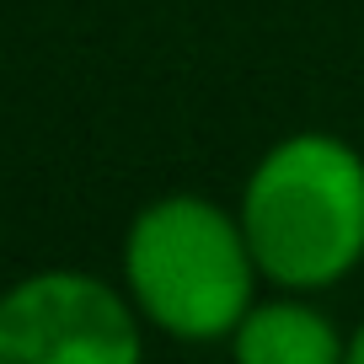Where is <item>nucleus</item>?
<instances>
[{
	"label": "nucleus",
	"instance_id": "nucleus-3",
	"mask_svg": "<svg viewBox=\"0 0 364 364\" xmlns=\"http://www.w3.org/2000/svg\"><path fill=\"white\" fill-rule=\"evenodd\" d=\"M129 289L97 273L43 268L0 295V364H134L145 353Z\"/></svg>",
	"mask_w": 364,
	"mask_h": 364
},
{
	"label": "nucleus",
	"instance_id": "nucleus-5",
	"mask_svg": "<svg viewBox=\"0 0 364 364\" xmlns=\"http://www.w3.org/2000/svg\"><path fill=\"white\" fill-rule=\"evenodd\" d=\"M348 364H364V316H359V327H353V338H348Z\"/></svg>",
	"mask_w": 364,
	"mask_h": 364
},
{
	"label": "nucleus",
	"instance_id": "nucleus-1",
	"mask_svg": "<svg viewBox=\"0 0 364 364\" xmlns=\"http://www.w3.org/2000/svg\"><path fill=\"white\" fill-rule=\"evenodd\" d=\"M236 220L262 284L321 295L364 262V156L321 129L273 139L241 182Z\"/></svg>",
	"mask_w": 364,
	"mask_h": 364
},
{
	"label": "nucleus",
	"instance_id": "nucleus-4",
	"mask_svg": "<svg viewBox=\"0 0 364 364\" xmlns=\"http://www.w3.org/2000/svg\"><path fill=\"white\" fill-rule=\"evenodd\" d=\"M230 353L241 364H338L348 359V338H338L327 311L306 295L279 289L273 300H252L230 332Z\"/></svg>",
	"mask_w": 364,
	"mask_h": 364
},
{
	"label": "nucleus",
	"instance_id": "nucleus-2",
	"mask_svg": "<svg viewBox=\"0 0 364 364\" xmlns=\"http://www.w3.org/2000/svg\"><path fill=\"white\" fill-rule=\"evenodd\" d=\"M257 284L262 268L241 220L204 193H161L129 220L124 289L171 343H230Z\"/></svg>",
	"mask_w": 364,
	"mask_h": 364
}]
</instances>
